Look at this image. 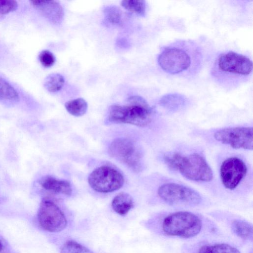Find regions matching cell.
I'll use <instances>...</instances> for the list:
<instances>
[{
  "instance_id": "17",
  "label": "cell",
  "mask_w": 253,
  "mask_h": 253,
  "mask_svg": "<svg viewBox=\"0 0 253 253\" xmlns=\"http://www.w3.org/2000/svg\"><path fill=\"white\" fill-rule=\"evenodd\" d=\"M65 107L69 113L76 117L83 116L87 109V103L82 98H78L66 102Z\"/></svg>"
},
{
  "instance_id": "24",
  "label": "cell",
  "mask_w": 253,
  "mask_h": 253,
  "mask_svg": "<svg viewBox=\"0 0 253 253\" xmlns=\"http://www.w3.org/2000/svg\"><path fill=\"white\" fill-rule=\"evenodd\" d=\"M39 58L42 65L46 68L51 67L55 62L54 54L48 50L42 51L39 55Z\"/></svg>"
},
{
  "instance_id": "2",
  "label": "cell",
  "mask_w": 253,
  "mask_h": 253,
  "mask_svg": "<svg viewBox=\"0 0 253 253\" xmlns=\"http://www.w3.org/2000/svg\"><path fill=\"white\" fill-rule=\"evenodd\" d=\"M162 227L167 235L183 238L197 236L201 231L202 222L196 214L188 211H177L167 216Z\"/></svg>"
},
{
  "instance_id": "3",
  "label": "cell",
  "mask_w": 253,
  "mask_h": 253,
  "mask_svg": "<svg viewBox=\"0 0 253 253\" xmlns=\"http://www.w3.org/2000/svg\"><path fill=\"white\" fill-rule=\"evenodd\" d=\"M214 69L218 74L243 78L252 72V61L246 56L229 51L220 54L215 61Z\"/></svg>"
},
{
  "instance_id": "25",
  "label": "cell",
  "mask_w": 253,
  "mask_h": 253,
  "mask_svg": "<svg viewBox=\"0 0 253 253\" xmlns=\"http://www.w3.org/2000/svg\"><path fill=\"white\" fill-rule=\"evenodd\" d=\"M18 7L16 1L0 0V14H6L15 11Z\"/></svg>"
},
{
  "instance_id": "21",
  "label": "cell",
  "mask_w": 253,
  "mask_h": 253,
  "mask_svg": "<svg viewBox=\"0 0 253 253\" xmlns=\"http://www.w3.org/2000/svg\"><path fill=\"white\" fill-rule=\"evenodd\" d=\"M106 20L114 25H120L122 21V13L120 9L115 5H107L103 8Z\"/></svg>"
},
{
  "instance_id": "7",
  "label": "cell",
  "mask_w": 253,
  "mask_h": 253,
  "mask_svg": "<svg viewBox=\"0 0 253 253\" xmlns=\"http://www.w3.org/2000/svg\"><path fill=\"white\" fill-rule=\"evenodd\" d=\"M108 151L111 157L133 170H140L141 156L135 144L131 140L125 138H116L110 144Z\"/></svg>"
},
{
  "instance_id": "22",
  "label": "cell",
  "mask_w": 253,
  "mask_h": 253,
  "mask_svg": "<svg viewBox=\"0 0 253 253\" xmlns=\"http://www.w3.org/2000/svg\"><path fill=\"white\" fill-rule=\"evenodd\" d=\"M61 253H93L89 249L74 240L67 241L62 245Z\"/></svg>"
},
{
  "instance_id": "14",
  "label": "cell",
  "mask_w": 253,
  "mask_h": 253,
  "mask_svg": "<svg viewBox=\"0 0 253 253\" xmlns=\"http://www.w3.org/2000/svg\"><path fill=\"white\" fill-rule=\"evenodd\" d=\"M133 199L130 195L121 192L117 195L112 202L114 211L121 215H125L133 208Z\"/></svg>"
},
{
  "instance_id": "10",
  "label": "cell",
  "mask_w": 253,
  "mask_h": 253,
  "mask_svg": "<svg viewBox=\"0 0 253 253\" xmlns=\"http://www.w3.org/2000/svg\"><path fill=\"white\" fill-rule=\"evenodd\" d=\"M252 127H233L219 129L214 138L220 143L232 148L252 150L253 149Z\"/></svg>"
},
{
  "instance_id": "16",
  "label": "cell",
  "mask_w": 253,
  "mask_h": 253,
  "mask_svg": "<svg viewBox=\"0 0 253 253\" xmlns=\"http://www.w3.org/2000/svg\"><path fill=\"white\" fill-rule=\"evenodd\" d=\"M233 233L244 240H251L253 237V226L249 222L242 220H234L231 224Z\"/></svg>"
},
{
  "instance_id": "15",
  "label": "cell",
  "mask_w": 253,
  "mask_h": 253,
  "mask_svg": "<svg viewBox=\"0 0 253 253\" xmlns=\"http://www.w3.org/2000/svg\"><path fill=\"white\" fill-rule=\"evenodd\" d=\"M0 100L9 103H15L19 101V96L16 89L1 77H0Z\"/></svg>"
},
{
  "instance_id": "26",
  "label": "cell",
  "mask_w": 253,
  "mask_h": 253,
  "mask_svg": "<svg viewBox=\"0 0 253 253\" xmlns=\"http://www.w3.org/2000/svg\"><path fill=\"white\" fill-rule=\"evenodd\" d=\"M3 249V245L0 240V252Z\"/></svg>"
},
{
  "instance_id": "6",
  "label": "cell",
  "mask_w": 253,
  "mask_h": 253,
  "mask_svg": "<svg viewBox=\"0 0 253 253\" xmlns=\"http://www.w3.org/2000/svg\"><path fill=\"white\" fill-rule=\"evenodd\" d=\"M88 182L95 191L108 193L120 189L124 184V178L116 169L110 166H101L91 172Z\"/></svg>"
},
{
  "instance_id": "23",
  "label": "cell",
  "mask_w": 253,
  "mask_h": 253,
  "mask_svg": "<svg viewBox=\"0 0 253 253\" xmlns=\"http://www.w3.org/2000/svg\"><path fill=\"white\" fill-rule=\"evenodd\" d=\"M183 103L182 96L176 94H170L165 95L160 100L161 105L169 109L178 108Z\"/></svg>"
},
{
  "instance_id": "1",
  "label": "cell",
  "mask_w": 253,
  "mask_h": 253,
  "mask_svg": "<svg viewBox=\"0 0 253 253\" xmlns=\"http://www.w3.org/2000/svg\"><path fill=\"white\" fill-rule=\"evenodd\" d=\"M152 110L145 99L138 95L128 97L125 105L114 104L108 111L107 119L114 124H128L144 127L151 122Z\"/></svg>"
},
{
  "instance_id": "5",
  "label": "cell",
  "mask_w": 253,
  "mask_h": 253,
  "mask_svg": "<svg viewBox=\"0 0 253 253\" xmlns=\"http://www.w3.org/2000/svg\"><path fill=\"white\" fill-rule=\"evenodd\" d=\"M158 194L161 200L172 206H194L199 205L202 201L200 195L195 190L174 183L160 186Z\"/></svg>"
},
{
  "instance_id": "12",
  "label": "cell",
  "mask_w": 253,
  "mask_h": 253,
  "mask_svg": "<svg viewBox=\"0 0 253 253\" xmlns=\"http://www.w3.org/2000/svg\"><path fill=\"white\" fill-rule=\"evenodd\" d=\"M31 5L50 22L60 24L64 17V10L61 4L55 0H31Z\"/></svg>"
},
{
  "instance_id": "18",
  "label": "cell",
  "mask_w": 253,
  "mask_h": 253,
  "mask_svg": "<svg viewBox=\"0 0 253 253\" xmlns=\"http://www.w3.org/2000/svg\"><path fill=\"white\" fill-rule=\"evenodd\" d=\"M198 253H241L235 247L224 243L206 245L201 247Z\"/></svg>"
},
{
  "instance_id": "11",
  "label": "cell",
  "mask_w": 253,
  "mask_h": 253,
  "mask_svg": "<svg viewBox=\"0 0 253 253\" xmlns=\"http://www.w3.org/2000/svg\"><path fill=\"white\" fill-rule=\"evenodd\" d=\"M247 172L245 162L237 157H230L225 160L220 168V175L224 186L229 190L235 189Z\"/></svg>"
},
{
  "instance_id": "8",
  "label": "cell",
  "mask_w": 253,
  "mask_h": 253,
  "mask_svg": "<svg viewBox=\"0 0 253 253\" xmlns=\"http://www.w3.org/2000/svg\"><path fill=\"white\" fill-rule=\"evenodd\" d=\"M38 220L41 227L50 232H58L67 226V220L59 207L52 201L43 199L41 203Z\"/></svg>"
},
{
  "instance_id": "4",
  "label": "cell",
  "mask_w": 253,
  "mask_h": 253,
  "mask_svg": "<svg viewBox=\"0 0 253 253\" xmlns=\"http://www.w3.org/2000/svg\"><path fill=\"white\" fill-rule=\"evenodd\" d=\"M175 170L192 181L209 182L213 178L211 167L205 158L197 153L185 156L180 154Z\"/></svg>"
},
{
  "instance_id": "9",
  "label": "cell",
  "mask_w": 253,
  "mask_h": 253,
  "mask_svg": "<svg viewBox=\"0 0 253 253\" xmlns=\"http://www.w3.org/2000/svg\"><path fill=\"white\" fill-rule=\"evenodd\" d=\"M158 63L164 71L174 75L188 70L191 64V59L185 50L169 46L164 48L160 52Z\"/></svg>"
},
{
  "instance_id": "20",
  "label": "cell",
  "mask_w": 253,
  "mask_h": 253,
  "mask_svg": "<svg viewBox=\"0 0 253 253\" xmlns=\"http://www.w3.org/2000/svg\"><path fill=\"white\" fill-rule=\"evenodd\" d=\"M122 6L126 10L139 16H144L146 12V3L143 0H124Z\"/></svg>"
},
{
  "instance_id": "19",
  "label": "cell",
  "mask_w": 253,
  "mask_h": 253,
  "mask_svg": "<svg viewBox=\"0 0 253 253\" xmlns=\"http://www.w3.org/2000/svg\"><path fill=\"white\" fill-rule=\"evenodd\" d=\"M64 83V78L62 75L58 73H52L45 78L43 84L47 91L55 93L63 87Z\"/></svg>"
},
{
  "instance_id": "13",
  "label": "cell",
  "mask_w": 253,
  "mask_h": 253,
  "mask_svg": "<svg viewBox=\"0 0 253 253\" xmlns=\"http://www.w3.org/2000/svg\"><path fill=\"white\" fill-rule=\"evenodd\" d=\"M39 184L45 190L58 194L70 196L72 192L70 182L65 180L58 179L50 175L42 177Z\"/></svg>"
}]
</instances>
